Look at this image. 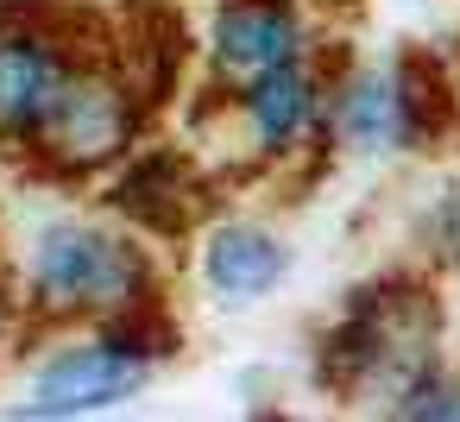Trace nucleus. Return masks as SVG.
Instances as JSON below:
<instances>
[{"instance_id":"obj_4","label":"nucleus","mask_w":460,"mask_h":422,"mask_svg":"<svg viewBox=\"0 0 460 422\" xmlns=\"http://www.w3.org/2000/svg\"><path fill=\"white\" fill-rule=\"evenodd\" d=\"M290 277V252L259 227H221L202 246V284L221 303H259Z\"/></svg>"},{"instance_id":"obj_2","label":"nucleus","mask_w":460,"mask_h":422,"mask_svg":"<svg viewBox=\"0 0 460 422\" xmlns=\"http://www.w3.org/2000/svg\"><path fill=\"white\" fill-rule=\"evenodd\" d=\"M146 378H152V365H146L133 347L89 340V347L51 353V359L26 378L20 409H26V416H83V409H108V403L139 397Z\"/></svg>"},{"instance_id":"obj_3","label":"nucleus","mask_w":460,"mask_h":422,"mask_svg":"<svg viewBox=\"0 0 460 422\" xmlns=\"http://www.w3.org/2000/svg\"><path fill=\"white\" fill-rule=\"evenodd\" d=\"M64 89H70V70L45 39H26V32L0 39V133H45Z\"/></svg>"},{"instance_id":"obj_7","label":"nucleus","mask_w":460,"mask_h":422,"mask_svg":"<svg viewBox=\"0 0 460 422\" xmlns=\"http://www.w3.org/2000/svg\"><path fill=\"white\" fill-rule=\"evenodd\" d=\"M403 120H410V108H403V95H397V83H391L385 70L359 76V83L341 95V114H334L341 145H347V152H359V158L391 152V145L403 139Z\"/></svg>"},{"instance_id":"obj_6","label":"nucleus","mask_w":460,"mask_h":422,"mask_svg":"<svg viewBox=\"0 0 460 422\" xmlns=\"http://www.w3.org/2000/svg\"><path fill=\"white\" fill-rule=\"evenodd\" d=\"M215 51H221L227 70L259 76V70L290 64L303 51V32H296V20L284 7H271V0H234L221 13V26H215Z\"/></svg>"},{"instance_id":"obj_5","label":"nucleus","mask_w":460,"mask_h":422,"mask_svg":"<svg viewBox=\"0 0 460 422\" xmlns=\"http://www.w3.org/2000/svg\"><path fill=\"white\" fill-rule=\"evenodd\" d=\"M45 139H51V152H64L76 164L108 158L127 139V101H120V89H108V83H70L64 101L51 108V120H45Z\"/></svg>"},{"instance_id":"obj_8","label":"nucleus","mask_w":460,"mask_h":422,"mask_svg":"<svg viewBox=\"0 0 460 422\" xmlns=\"http://www.w3.org/2000/svg\"><path fill=\"white\" fill-rule=\"evenodd\" d=\"M309 108H315V89H309V76H303V70L278 64V70H259V76H252L246 114H252V133H259L271 152H284V145L303 133Z\"/></svg>"},{"instance_id":"obj_1","label":"nucleus","mask_w":460,"mask_h":422,"mask_svg":"<svg viewBox=\"0 0 460 422\" xmlns=\"http://www.w3.org/2000/svg\"><path fill=\"white\" fill-rule=\"evenodd\" d=\"M146 284V265L133 246H120L102 227H45L32 240V290L51 309H120Z\"/></svg>"}]
</instances>
